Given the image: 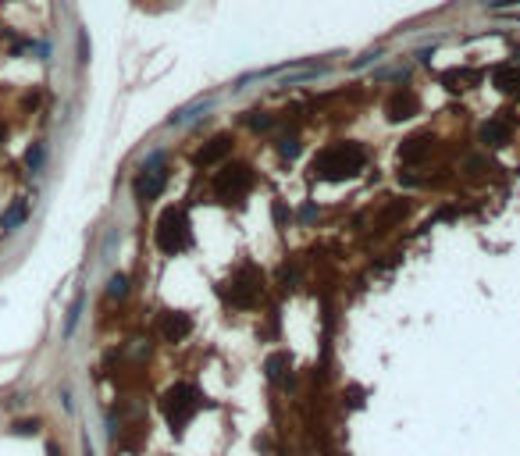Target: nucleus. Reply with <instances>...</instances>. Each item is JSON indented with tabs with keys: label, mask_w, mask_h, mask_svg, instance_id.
Returning <instances> with one entry per match:
<instances>
[{
	"label": "nucleus",
	"mask_w": 520,
	"mask_h": 456,
	"mask_svg": "<svg viewBox=\"0 0 520 456\" xmlns=\"http://www.w3.org/2000/svg\"><path fill=\"white\" fill-rule=\"evenodd\" d=\"M364 164H367L364 146H357V143H331V146H324L314 157L310 171H314V179L338 182V179H353L357 171H364Z\"/></svg>",
	"instance_id": "nucleus-1"
},
{
	"label": "nucleus",
	"mask_w": 520,
	"mask_h": 456,
	"mask_svg": "<svg viewBox=\"0 0 520 456\" xmlns=\"http://www.w3.org/2000/svg\"><path fill=\"white\" fill-rule=\"evenodd\" d=\"M189 243H193V236H189V221H186V210H179V207H167L164 214H160V221H157V246L164 250V253H182V250H189Z\"/></svg>",
	"instance_id": "nucleus-2"
},
{
	"label": "nucleus",
	"mask_w": 520,
	"mask_h": 456,
	"mask_svg": "<svg viewBox=\"0 0 520 456\" xmlns=\"http://www.w3.org/2000/svg\"><path fill=\"white\" fill-rule=\"evenodd\" d=\"M253 189V167L250 164H224L221 171H217V179H214V193L221 196V200H243L246 193Z\"/></svg>",
	"instance_id": "nucleus-3"
},
{
	"label": "nucleus",
	"mask_w": 520,
	"mask_h": 456,
	"mask_svg": "<svg viewBox=\"0 0 520 456\" xmlns=\"http://www.w3.org/2000/svg\"><path fill=\"white\" fill-rule=\"evenodd\" d=\"M200 410V395L193 385H175V388H167L164 395V417L171 421V428H182L189 424V417Z\"/></svg>",
	"instance_id": "nucleus-4"
},
{
	"label": "nucleus",
	"mask_w": 520,
	"mask_h": 456,
	"mask_svg": "<svg viewBox=\"0 0 520 456\" xmlns=\"http://www.w3.org/2000/svg\"><path fill=\"white\" fill-rule=\"evenodd\" d=\"M228 285H232V293H228L232 307H253L260 300V293H264V274L253 271V267H243Z\"/></svg>",
	"instance_id": "nucleus-5"
},
{
	"label": "nucleus",
	"mask_w": 520,
	"mask_h": 456,
	"mask_svg": "<svg viewBox=\"0 0 520 456\" xmlns=\"http://www.w3.org/2000/svg\"><path fill=\"white\" fill-rule=\"evenodd\" d=\"M417 110H421V100H417L414 89H395L388 96V103H385V114L392 122H407V118H414Z\"/></svg>",
	"instance_id": "nucleus-6"
},
{
	"label": "nucleus",
	"mask_w": 520,
	"mask_h": 456,
	"mask_svg": "<svg viewBox=\"0 0 520 456\" xmlns=\"http://www.w3.org/2000/svg\"><path fill=\"white\" fill-rule=\"evenodd\" d=\"M232 143H236V139H232V136H224V132H221V136H214L207 146H200V150H196V157H193V160H196V167H210V164L224 160L228 153H232Z\"/></svg>",
	"instance_id": "nucleus-7"
},
{
	"label": "nucleus",
	"mask_w": 520,
	"mask_h": 456,
	"mask_svg": "<svg viewBox=\"0 0 520 456\" xmlns=\"http://www.w3.org/2000/svg\"><path fill=\"white\" fill-rule=\"evenodd\" d=\"M164 182H167L164 171L150 167V171H143V175L136 179V196H139V200H157V196L164 193Z\"/></svg>",
	"instance_id": "nucleus-8"
},
{
	"label": "nucleus",
	"mask_w": 520,
	"mask_h": 456,
	"mask_svg": "<svg viewBox=\"0 0 520 456\" xmlns=\"http://www.w3.org/2000/svg\"><path fill=\"white\" fill-rule=\"evenodd\" d=\"M431 146H435V136H431V132H417V136H410L407 143L399 146V160L414 164V160H421V157H424Z\"/></svg>",
	"instance_id": "nucleus-9"
},
{
	"label": "nucleus",
	"mask_w": 520,
	"mask_h": 456,
	"mask_svg": "<svg viewBox=\"0 0 520 456\" xmlns=\"http://www.w3.org/2000/svg\"><path fill=\"white\" fill-rule=\"evenodd\" d=\"M160 331H164V338H167V342H182V338L193 331V321H189L186 314H164Z\"/></svg>",
	"instance_id": "nucleus-10"
},
{
	"label": "nucleus",
	"mask_w": 520,
	"mask_h": 456,
	"mask_svg": "<svg viewBox=\"0 0 520 456\" xmlns=\"http://www.w3.org/2000/svg\"><path fill=\"white\" fill-rule=\"evenodd\" d=\"M492 82H495L502 93H516V96H520V68H513V65H499V68L492 72Z\"/></svg>",
	"instance_id": "nucleus-11"
},
{
	"label": "nucleus",
	"mask_w": 520,
	"mask_h": 456,
	"mask_svg": "<svg viewBox=\"0 0 520 456\" xmlns=\"http://www.w3.org/2000/svg\"><path fill=\"white\" fill-rule=\"evenodd\" d=\"M481 143H485V146H506V143H509V125H506L502 118L488 122V125L481 129Z\"/></svg>",
	"instance_id": "nucleus-12"
},
{
	"label": "nucleus",
	"mask_w": 520,
	"mask_h": 456,
	"mask_svg": "<svg viewBox=\"0 0 520 456\" xmlns=\"http://www.w3.org/2000/svg\"><path fill=\"white\" fill-rule=\"evenodd\" d=\"M25 214H29V203H25V200H15V203L8 207V214L0 217V228H4V232H11V228H18V224L25 221Z\"/></svg>",
	"instance_id": "nucleus-13"
},
{
	"label": "nucleus",
	"mask_w": 520,
	"mask_h": 456,
	"mask_svg": "<svg viewBox=\"0 0 520 456\" xmlns=\"http://www.w3.org/2000/svg\"><path fill=\"white\" fill-rule=\"evenodd\" d=\"M474 79H478V75H474V72H467V68H452V72H445V75H442V82H445L452 93H456V89H467V82H474Z\"/></svg>",
	"instance_id": "nucleus-14"
},
{
	"label": "nucleus",
	"mask_w": 520,
	"mask_h": 456,
	"mask_svg": "<svg viewBox=\"0 0 520 456\" xmlns=\"http://www.w3.org/2000/svg\"><path fill=\"white\" fill-rule=\"evenodd\" d=\"M125 293H129V278H125V274H110L107 296H125Z\"/></svg>",
	"instance_id": "nucleus-15"
},
{
	"label": "nucleus",
	"mask_w": 520,
	"mask_h": 456,
	"mask_svg": "<svg viewBox=\"0 0 520 456\" xmlns=\"http://www.w3.org/2000/svg\"><path fill=\"white\" fill-rule=\"evenodd\" d=\"M281 367H288V357H285V353H274V357L267 360V374H271V378H281Z\"/></svg>",
	"instance_id": "nucleus-16"
},
{
	"label": "nucleus",
	"mask_w": 520,
	"mask_h": 456,
	"mask_svg": "<svg viewBox=\"0 0 520 456\" xmlns=\"http://www.w3.org/2000/svg\"><path fill=\"white\" fill-rule=\"evenodd\" d=\"M25 164H29V171H39V164H43V146H39V143H36V146H29Z\"/></svg>",
	"instance_id": "nucleus-17"
},
{
	"label": "nucleus",
	"mask_w": 520,
	"mask_h": 456,
	"mask_svg": "<svg viewBox=\"0 0 520 456\" xmlns=\"http://www.w3.org/2000/svg\"><path fill=\"white\" fill-rule=\"evenodd\" d=\"M250 125H253V129H271V125H274V118H271V114H260V110H253Z\"/></svg>",
	"instance_id": "nucleus-18"
},
{
	"label": "nucleus",
	"mask_w": 520,
	"mask_h": 456,
	"mask_svg": "<svg viewBox=\"0 0 520 456\" xmlns=\"http://www.w3.org/2000/svg\"><path fill=\"white\" fill-rule=\"evenodd\" d=\"M79 314H82V296L72 303V310H68V324H65V331H72L75 328V321H79Z\"/></svg>",
	"instance_id": "nucleus-19"
},
{
	"label": "nucleus",
	"mask_w": 520,
	"mask_h": 456,
	"mask_svg": "<svg viewBox=\"0 0 520 456\" xmlns=\"http://www.w3.org/2000/svg\"><path fill=\"white\" fill-rule=\"evenodd\" d=\"M278 150H281V157H296V153H300V143H296V139H281Z\"/></svg>",
	"instance_id": "nucleus-20"
},
{
	"label": "nucleus",
	"mask_w": 520,
	"mask_h": 456,
	"mask_svg": "<svg viewBox=\"0 0 520 456\" xmlns=\"http://www.w3.org/2000/svg\"><path fill=\"white\" fill-rule=\"evenodd\" d=\"M513 4H520V0H488V8H495V11H502V8H513Z\"/></svg>",
	"instance_id": "nucleus-21"
},
{
	"label": "nucleus",
	"mask_w": 520,
	"mask_h": 456,
	"mask_svg": "<svg viewBox=\"0 0 520 456\" xmlns=\"http://www.w3.org/2000/svg\"><path fill=\"white\" fill-rule=\"evenodd\" d=\"M0 143H4V125H0Z\"/></svg>",
	"instance_id": "nucleus-22"
}]
</instances>
